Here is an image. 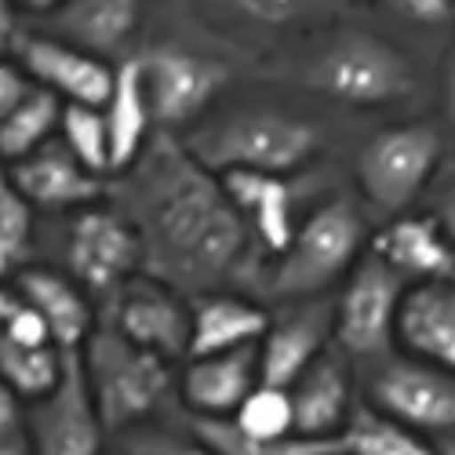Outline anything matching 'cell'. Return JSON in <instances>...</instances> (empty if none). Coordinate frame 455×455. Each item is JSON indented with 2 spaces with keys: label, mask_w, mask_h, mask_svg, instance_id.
Wrapping results in <instances>:
<instances>
[{
  "label": "cell",
  "mask_w": 455,
  "mask_h": 455,
  "mask_svg": "<svg viewBox=\"0 0 455 455\" xmlns=\"http://www.w3.org/2000/svg\"><path fill=\"white\" fill-rule=\"evenodd\" d=\"M0 455H33L29 441H26V430L22 434H0Z\"/></svg>",
  "instance_id": "60d3db41"
},
{
  "label": "cell",
  "mask_w": 455,
  "mask_h": 455,
  "mask_svg": "<svg viewBox=\"0 0 455 455\" xmlns=\"http://www.w3.org/2000/svg\"><path fill=\"white\" fill-rule=\"evenodd\" d=\"M139 15L142 0H66L52 15V36L106 59L128 44Z\"/></svg>",
  "instance_id": "603a6c76"
},
{
  "label": "cell",
  "mask_w": 455,
  "mask_h": 455,
  "mask_svg": "<svg viewBox=\"0 0 455 455\" xmlns=\"http://www.w3.org/2000/svg\"><path fill=\"white\" fill-rule=\"evenodd\" d=\"M15 302H19L15 288H12V284H4V277H0V324H4V317L15 310Z\"/></svg>",
  "instance_id": "7bdbcfd3"
},
{
  "label": "cell",
  "mask_w": 455,
  "mask_h": 455,
  "mask_svg": "<svg viewBox=\"0 0 455 455\" xmlns=\"http://www.w3.org/2000/svg\"><path fill=\"white\" fill-rule=\"evenodd\" d=\"M350 455H434V441L401 427L397 419L371 408L368 401H357L347 427L335 437Z\"/></svg>",
  "instance_id": "d4e9b609"
},
{
  "label": "cell",
  "mask_w": 455,
  "mask_h": 455,
  "mask_svg": "<svg viewBox=\"0 0 455 455\" xmlns=\"http://www.w3.org/2000/svg\"><path fill=\"white\" fill-rule=\"evenodd\" d=\"M33 248V204L19 194V186L8 175V164H0V277H15Z\"/></svg>",
  "instance_id": "f1b7e54d"
},
{
  "label": "cell",
  "mask_w": 455,
  "mask_h": 455,
  "mask_svg": "<svg viewBox=\"0 0 455 455\" xmlns=\"http://www.w3.org/2000/svg\"><path fill=\"white\" fill-rule=\"evenodd\" d=\"M66 0H15V8L22 12H33V15H55Z\"/></svg>",
  "instance_id": "b9f144b4"
},
{
  "label": "cell",
  "mask_w": 455,
  "mask_h": 455,
  "mask_svg": "<svg viewBox=\"0 0 455 455\" xmlns=\"http://www.w3.org/2000/svg\"><path fill=\"white\" fill-rule=\"evenodd\" d=\"M215 8H222L226 15H237L248 26H267V29H281L299 22L302 15H310L321 0H212Z\"/></svg>",
  "instance_id": "d6a6232c"
},
{
  "label": "cell",
  "mask_w": 455,
  "mask_h": 455,
  "mask_svg": "<svg viewBox=\"0 0 455 455\" xmlns=\"http://www.w3.org/2000/svg\"><path fill=\"white\" fill-rule=\"evenodd\" d=\"M444 113H448V124L455 128V52L444 62Z\"/></svg>",
  "instance_id": "ab89813d"
},
{
  "label": "cell",
  "mask_w": 455,
  "mask_h": 455,
  "mask_svg": "<svg viewBox=\"0 0 455 455\" xmlns=\"http://www.w3.org/2000/svg\"><path fill=\"white\" fill-rule=\"evenodd\" d=\"M302 84L331 102L371 109L408 99L419 84V73H415L411 59L401 55L383 36L343 33L307 62Z\"/></svg>",
  "instance_id": "5b68a950"
},
{
  "label": "cell",
  "mask_w": 455,
  "mask_h": 455,
  "mask_svg": "<svg viewBox=\"0 0 455 455\" xmlns=\"http://www.w3.org/2000/svg\"><path fill=\"white\" fill-rule=\"evenodd\" d=\"M434 219L444 230L448 244L455 248V168L451 172H437V189H434Z\"/></svg>",
  "instance_id": "8d00e7d4"
},
{
  "label": "cell",
  "mask_w": 455,
  "mask_h": 455,
  "mask_svg": "<svg viewBox=\"0 0 455 455\" xmlns=\"http://www.w3.org/2000/svg\"><path fill=\"white\" fill-rule=\"evenodd\" d=\"M397 347L455 375V284H411L397 310Z\"/></svg>",
  "instance_id": "ffe728a7"
},
{
  "label": "cell",
  "mask_w": 455,
  "mask_h": 455,
  "mask_svg": "<svg viewBox=\"0 0 455 455\" xmlns=\"http://www.w3.org/2000/svg\"><path fill=\"white\" fill-rule=\"evenodd\" d=\"M383 4L415 26H441L451 19V0H383Z\"/></svg>",
  "instance_id": "d590c367"
},
{
  "label": "cell",
  "mask_w": 455,
  "mask_h": 455,
  "mask_svg": "<svg viewBox=\"0 0 455 455\" xmlns=\"http://www.w3.org/2000/svg\"><path fill=\"white\" fill-rule=\"evenodd\" d=\"M59 117L62 102L52 92L33 84V92L0 121V164H15L44 142H52L59 135Z\"/></svg>",
  "instance_id": "484cf974"
},
{
  "label": "cell",
  "mask_w": 455,
  "mask_h": 455,
  "mask_svg": "<svg viewBox=\"0 0 455 455\" xmlns=\"http://www.w3.org/2000/svg\"><path fill=\"white\" fill-rule=\"evenodd\" d=\"M26 430V401L0 379V434H22Z\"/></svg>",
  "instance_id": "74e56055"
},
{
  "label": "cell",
  "mask_w": 455,
  "mask_h": 455,
  "mask_svg": "<svg viewBox=\"0 0 455 455\" xmlns=\"http://www.w3.org/2000/svg\"><path fill=\"white\" fill-rule=\"evenodd\" d=\"M270 314L241 291H208L189 299V354L186 357H212L244 347H259Z\"/></svg>",
  "instance_id": "44dd1931"
},
{
  "label": "cell",
  "mask_w": 455,
  "mask_h": 455,
  "mask_svg": "<svg viewBox=\"0 0 455 455\" xmlns=\"http://www.w3.org/2000/svg\"><path fill=\"white\" fill-rule=\"evenodd\" d=\"M361 401L427 441L455 430V375L408 354L379 361Z\"/></svg>",
  "instance_id": "9c48e42d"
},
{
  "label": "cell",
  "mask_w": 455,
  "mask_h": 455,
  "mask_svg": "<svg viewBox=\"0 0 455 455\" xmlns=\"http://www.w3.org/2000/svg\"><path fill=\"white\" fill-rule=\"evenodd\" d=\"M444 139L434 124H397L375 132L357 154V186L371 212L404 215L437 179Z\"/></svg>",
  "instance_id": "52a82bcc"
},
{
  "label": "cell",
  "mask_w": 455,
  "mask_h": 455,
  "mask_svg": "<svg viewBox=\"0 0 455 455\" xmlns=\"http://www.w3.org/2000/svg\"><path fill=\"white\" fill-rule=\"evenodd\" d=\"M0 335H8L12 343H22V347H55L44 317L36 310H29L26 302H15V310L4 317V324H0Z\"/></svg>",
  "instance_id": "836d02e7"
},
{
  "label": "cell",
  "mask_w": 455,
  "mask_h": 455,
  "mask_svg": "<svg viewBox=\"0 0 455 455\" xmlns=\"http://www.w3.org/2000/svg\"><path fill=\"white\" fill-rule=\"evenodd\" d=\"M408 281L397 277L371 251L347 274L343 291L331 302V343L335 354L357 364H379L397 350V310Z\"/></svg>",
  "instance_id": "8992f818"
},
{
  "label": "cell",
  "mask_w": 455,
  "mask_h": 455,
  "mask_svg": "<svg viewBox=\"0 0 455 455\" xmlns=\"http://www.w3.org/2000/svg\"><path fill=\"white\" fill-rule=\"evenodd\" d=\"M259 387V357L255 347L189 357L175 375V397L189 419H230L241 401Z\"/></svg>",
  "instance_id": "9a60e30c"
},
{
  "label": "cell",
  "mask_w": 455,
  "mask_h": 455,
  "mask_svg": "<svg viewBox=\"0 0 455 455\" xmlns=\"http://www.w3.org/2000/svg\"><path fill=\"white\" fill-rule=\"evenodd\" d=\"M371 255L411 284H455V248L434 215H394L371 237Z\"/></svg>",
  "instance_id": "2e32d148"
},
{
  "label": "cell",
  "mask_w": 455,
  "mask_h": 455,
  "mask_svg": "<svg viewBox=\"0 0 455 455\" xmlns=\"http://www.w3.org/2000/svg\"><path fill=\"white\" fill-rule=\"evenodd\" d=\"M219 182L248 222L255 244L277 259L295 234V189L288 179L267 172H230L219 175Z\"/></svg>",
  "instance_id": "7402d4cb"
},
{
  "label": "cell",
  "mask_w": 455,
  "mask_h": 455,
  "mask_svg": "<svg viewBox=\"0 0 455 455\" xmlns=\"http://www.w3.org/2000/svg\"><path fill=\"white\" fill-rule=\"evenodd\" d=\"M15 295L29 310L44 317L52 343L62 354H81L88 335L95 331V307L92 295L73 281L69 274L48 270V267H22L15 277Z\"/></svg>",
  "instance_id": "d6986e66"
},
{
  "label": "cell",
  "mask_w": 455,
  "mask_h": 455,
  "mask_svg": "<svg viewBox=\"0 0 455 455\" xmlns=\"http://www.w3.org/2000/svg\"><path fill=\"white\" fill-rule=\"evenodd\" d=\"M364 244H368V219L361 204L350 197H331L302 222H295L288 248L267 270V291L274 299H291V302L317 299L335 281H347V274L364 255Z\"/></svg>",
  "instance_id": "277c9868"
},
{
  "label": "cell",
  "mask_w": 455,
  "mask_h": 455,
  "mask_svg": "<svg viewBox=\"0 0 455 455\" xmlns=\"http://www.w3.org/2000/svg\"><path fill=\"white\" fill-rule=\"evenodd\" d=\"M19 66L26 77L52 92L62 106H106L113 92L117 66H109L102 55H92L77 44H66L52 33L19 36Z\"/></svg>",
  "instance_id": "4fadbf2b"
},
{
  "label": "cell",
  "mask_w": 455,
  "mask_h": 455,
  "mask_svg": "<svg viewBox=\"0 0 455 455\" xmlns=\"http://www.w3.org/2000/svg\"><path fill=\"white\" fill-rule=\"evenodd\" d=\"M117 455H212V448L186 427H164V423H139L124 434H117Z\"/></svg>",
  "instance_id": "1f68e13d"
},
{
  "label": "cell",
  "mask_w": 455,
  "mask_h": 455,
  "mask_svg": "<svg viewBox=\"0 0 455 455\" xmlns=\"http://www.w3.org/2000/svg\"><path fill=\"white\" fill-rule=\"evenodd\" d=\"M29 92H33V81L26 77L19 59H0V121H4Z\"/></svg>",
  "instance_id": "e575fe53"
},
{
  "label": "cell",
  "mask_w": 455,
  "mask_h": 455,
  "mask_svg": "<svg viewBox=\"0 0 455 455\" xmlns=\"http://www.w3.org/2000/svg\"><path fill=\"white\" fill-rule=\"evenodd\" d=\"M77 361L92 390V401L113 437L139 423H149L175 397L172 361L128 343L124 335L106 324H95Z\"/></svg>",
  "instance_id": "3957f363"
},
{
  "label": "cell",
  "mask_w": 455,
  "mask_h": 455,
  "mask_svg": "<svg viewBox=\"0 0 455 455\" xmlns=\"http://www.w3.org/2000/svg\"><path fill=\"white\" fill-rule=\"evenodd\" d=\"M135 62L142 73L149 117H154V128L161 132L194 124L226 84L222 62L186 48H172V44L149 48Z\"/></svg>",
  "instance_id": "30bf717a"
},
{
  "label": "cell",
  "mask_w": 455,
  "mask_h": 455,
  "mask_svg": "<svg viewBox=\"0 0 455 455\" xmlns=\"http://www.w3.org/2000/svg\"><path fill=\"white\" fill-rule=\"evenodd\" d=\"M201 168L212 175L267 172L288 175L307 168L321 149L324 135L302 117L281 109H237L182 142Z\"/></svg>",
  "instance_id": "7a4b0ae2"
},
{
  "label": "cell",
  "mask_w": 455,
  "mask_h": 455,
  "mask_svg": "<svg viewBox=\"0 0 455 455\" xmlns=\"http://www.w3.org/2000/svg\"><path fill=\"white\" fill-rule=\"evenodd\" d=\"M328 350H331V302H317V299L291 302L284 314L270 317L255 347L259 383L288 390Z\"/></svg>",
  "instance_id": "5bb4252c"
},
{
  "label": "cell",
  "mask_w": 455,
  "mask_h": 455,
  "mask_svg": "<svg viewBox=\"0 0 455 455\" xmlns=\"http://www.w3.org/2000/svg\"><path fill=\"white\" fill-rule=\"evenodd\" d=\"M117 208L139 234L142 274L189 299L230 291L267 255L226 197L219 175L201 168L168 132L149 139L139 161L121 175Z\"/></svg>",
  "instance_id": "6da1fadb"
},
{
  "label": "cell",
  "mask_w": 455,
  "mask_h": 455,
  "mask_svg": "<svg viewBox=\"0 0 455 455\" xmlns=\"http://www.w3.org/2000/svg\"><path fill=\"white\" fill-rule=\"evenodd\" d=\"M8 175L19 186V194L33 204V212H81L102 201V179L73 157L59 135L33 149L29 157L8 164Z\"/></svg>",
  "instance_id": "e0dca14e"
},
{
  "label": "cell",
  "mask_w": 455,
  "mask_h": 455,
  "mask_svg": "<svg viewBox=\"0 0 455 455\" xmlns=\"http://www.w3.org/2000/svg\"><path fill=\"white\" fill-rule=\"evenodd\" d=\"M230 423L248 434V437H262V441H281V437H295L291 427V397L284 387H267L259 383L241 408L230 415Z\"/></svg>",
  "instance_id": "4dcf8cb0"
},
{
  "label": "cell",
  "mask_w": 455,
  "mask_h": 455,
  "mask_svg": "<svg viewBox=\"0 0 455 455\" xmlns=\"http://www.w3.org/2000/svg\"><path fill=\"white\" fill-rule=\"evenodd\" d=\"M102 117H106V135H109V175L113 172L124 175L139 161L146 142L154 139V117H149L142 73L135 59L117 66V77H113V92L102 106Z\"/></svg>",
  "instance_id": "cb8c5ba5"
},
{
  "label": "cell",
  "mask_w": 455,
  "mask_h": 455,
  "mask_svg": "<svg viewBox=\"0 0 455 455\" xmlns=\"http://www.w3.org/2000/svg\"><path fill=\"white\" fill-rule=\"evenodd\" d=\"M66 267L88 295L109 299L124 281L142 274V244L121 208L92 204L73 212L66 230Z\"/></svg>",
  "instance_id": "ba28073f"
},
{
  "label": "cell",
  "mask_w": 455,
  "mask_h": 455,
  "mask_svg": "<svg viewBox=\"0 0 455 455\" xmlns=\"http://www.w3.org/2000/svg\"><path fill=\"white\" fill-rule=\"evenodd\" d=\"M19 44L15 29V0H0V59H8V52Z\"/></svg>",
  "instance_id": "f35d334b"
},
{
  "label": "cell",
  "mask_w": 455,
  "mask_h": 455,
  "mask_svg": "<svg viewBox=\"0 0 455 455\" xmlns=\"http://www.w3.org/2000/svg\"><path fill=\"white\" fill-rule=\"evenodd\" d=\"M26 441L33 455H106L109 430L92 401L77 354H69L62 383L26 404Z\"/></svg>",
  "instance_id": "7c38bea8"
},
{
  "label": "cell",
  "mask_w": 455,
  "mask_h": 455,
  "mask_svg": "<svg viewBox=\"0 0 455 455\" xmlns=\"http://www.w3.org/2000/svg\"><path fill=\"white\" fill-rule=\"evenodd\" d=\"M324 455H350V451H347V448H343V444H339V441H335V444H331V448H328V451H324Z\"/></svg>",
  "instance_id": "f6af8a7d"
},
{
  "label": "cell",
  "mask_w": 455,
  "mask_h": 455,
  "mask_svg": "<svg viewBox=\"0 0 455 455\" xmlns=\"http://www.w3.org/2000/svg\"><path fill=\"white\" fill-rule=\"evenodd\" d=\"M59 142L77 157L92 175H109V135L99 106H62Z\"/></svg>",
  "instance_id": "f546056e"
},
{
  "label": "cell",
  "mask_w": 455,
  "mask_h": 455,
  "mask_svg": "<svg viewBox=\"0 0 455 455\" xmlns=\"http://www.w3.org/2000/svg\"><path fill=\"white\" fill-rule=\"evenodd\" d=\"M106 302L109 310L102 324L124 335L128 343L172 364L189 354V299L182 291L168 288L149 274H135Z\"/></svg>",
  "instance_id": "8fae6325"
},
{
  "label": "cell",
  "mask_w": 455,
  "mask_h": 455,
  "mask_svg": "<svg viewBox=\"0 0 455 455\" xmlns=\"http://www.w3.org/2000/svg\"><path fill=\"white\" fill-rule=\"evenodd\" d=\"M69 354L59 347H22L12 343L8 335H0V379L26 401H41L48 397L66 375Z\"/></svg>",
  "instance_id": "4316f807"
},
{
  "label": "cell",
  "mask_w": 455,
  "mask_h": 455,
  "mask_svg": "<svg viewBox=\"0 0 455 455\" xmlns=\"http://www.w3.org/2000/svg\"><path fill=\"white\" fill-rule=\"evenodd\" d=\"M194 430L212 455H324L335 441H314V437H281V441H262V437H248L241 434L230 419H189Z\"/></svg>",
  "instance_id": "83f0119b"
},
{
  "label": "cell",
  "mask_w": 455,
  "mask_h": 455,
  "mask_svg": "<svg viewBox=\"0 0 455 455\" xmlns=\"http://www.w3.org/2000/svg\"><path fill=\"white\" fill-rule=\"evenodd\" d=\"M113 455H117V451H113Z\"/></svg>",
  "instance_id": "bcb514c9"
},
{
  "label": "cell",
  "mask_w": 455,
  "mask_h": 455,
  "mask_svg": "<svg viewBox=\"0 0 455 455\" xmlns=\"http://www.w3.org/2000/svg\"><path fill=\"white\" fill-rule=\"evenodd\" d=\"M288 397H291L295 437H314V441H335L361 401L354 390L347 357L335 350H328L302 371L288 387Z\"/></svg>",
  "instance_id": "ac0fdd59"
},
{
  "label": "cell",
  "mask_w": 455,
  "mask_h": 455,
  "mask_svg": "<svg viewBox=\"0 0 455 455\" xmlns=\"http://www.w3.org/2000/svg\"><path fill=\"white\" fill-rule=\"evenodd\" d=\"M434 455H455V430L434 437Z\"/></svg>",
  "instance_id": "ee69618b"
}]
</instances>
